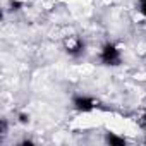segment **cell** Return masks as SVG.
Instances as JSON below:
<instances>
[{
    "instance_id": "4",
    "label": "cell",
    "mask_w": 146,
    "mask_h": 146,
    "mask_svg": "<svg viewBox=\"0 0 146 146\" xmlns=\"http://www.w3.org/2000/svg\"><path fill=\"white\" fill-rule=\"evenodd\" d=\"M107 141H108L110 144H117V146H120V144L125 143L122 137H117V136H113V134H108V136H107Z\"/></svg>"
},
{
    "instance_id": "1",
    "label": "cell",
    "mask_w": 146,
    "mask_h": 146,
    "mask_svg": "<svg viewBox=\"0 0 146 146\" xmlns=\"http://www.w3.org/2000/svg\"><path fill=\"white\" fill-rule=\"evenodd\" d=\"M102 60H103V64L117 65L120 62V53L113 45H105L103 50H102Z\"/></svg>"
},
{
    "instance_id": "3",
    "label": "cell",
    "mask_w": 146,
    "mask_h": 146,
    "mask_svg": "<svg viewBox=\"0 0 146 146\" xmlns=\"http://www.w3.org/2000/svg\"><path fill=\"white\" fill-rule=\"evenodd\" d=\"M95 105H96V103H95V100H91V98H86V96L74 98V107H76L78 110L90 112V110H93V107H95Z\"/></svg>"
},
{
    "instance_id": "2",
    "label": "cell",
    "mask_w": 146,
    "mask_h": 146,
    "mask_svg": "<svg viewBox=\"0 0 146 146\" xmlns=\"http://www.w3.org/2000/svg\"><path fill=\"white\" fill-rule=\"evenodd\" d=\"M65 50L69 52V53H79L81 50H83V43H81V40L78 38V36H69L67 40H65Z\"/></svg>"
},
{
    "instance_id": "5",
    "label": "cell",
    "mask_w": 146,
    "mask_h": 146,
    "mask_svg": "<svg viewBox=\"0 0 146 146\" xmlns=\"http://www.w3.org/2000/svg\"><path fill=\"white\" fill-rule=\"evenodd\" d=\"M141 12H143V16L146 17V0H141Z\"/></svg>"
}]
</instances>
